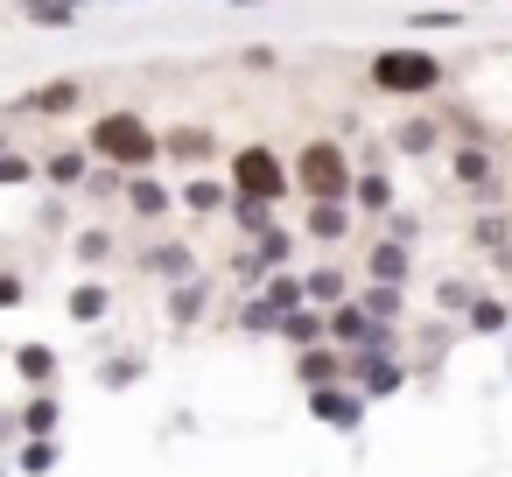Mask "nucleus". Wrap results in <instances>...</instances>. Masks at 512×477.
Wrapping results in <instances>:
<instances>
[{"instance_id":"1","label":"nucleus","mask_w":512,"mask_h":477,"mask_svg":"<svg viewBox=\"0 0 512 477\" xmlns=\"http://www.w3.org/2000/svg\"><path fill=\"white\" fill-rule=\"evenodd\" d=\"M85 148H92V162H106V169H127V176H141V169H155V162H162V134H155L141 113H120V106L92 120Z\"/></svg>"},{"instance_id":"2","label":"nucleus","mask_w":512,"mask_h":477,"mask_svg":"<svg viewBox=\"0 0 512 477\" xmlns=\"http://www.w3.org/2000/svg\"><path fill=\"white\" fill-rule=\"evenodd\" d=\"M442 78H449V64L435 50H414V43H393L365 64V85L386 99H428V92H442Z\"/></svg>"},{"instance_id":"3","label":"nucleus","mask_w":512,"mask_h":477,"mask_svg":"<svg viewBox=\"0 0 512 477\" xmlns=\"http://www.w3.org/2000/svg\"><path fill=\"white\" fill-rule=\"evenodd\" d=\"M288 176H295V190H302L309 204H330V197H351V176H358V169H351L344 141L316 134V141H302V148H295Z\"/></svg>"},{"instance_id":"4","label":"nucleus","mask_w":512,"mask_h":477,"mask_svg":"<svg viewBox=\"0 0 512 477\" xmlns=\"http://www.w3.org/2000/svg\"><path fill=\"white\" fill-rule=\"evenodd\" d=\"M288 162L267 148V141H246V148H232V190L239 197H260V204H281L288 197Z\"/></svg>"},{"instance_id":"5","label":"nucleus","mask_w":512,"mask_h":477,"mask_svg":"<svg viewBox=\"0 0 512 477\" xmlns=\"http://www.w3.org/2000/svg\"><path fill=\"white\" fill-rule=\"evenodd\" d=\"M85 106V85L78 78H50V85H36L15 113H43V120H64V113H78Z\"/></svg>"},{"instance_id":"6","label":"nucleus","mask_w":512,"mask_h":477,"mask_svg":"<svg viewBox=\"0 0 512 477\" xmlns=\"http://www.w3.org/2000/svg\"><path fill=\"white\" fill-rule=\"evenodd\" d=\"M162 155H169V162H183V169H204V162L218 155V134L183 120V127H169V134H162Z\"/></svg>"},{"instance_id":"7","label":"nucleus","mask_w":512,"mask_h":477,"mask_svg":"<svg viewBox=\"0 0 512 477\" xmlns=\"http://www.w3.org/2000/svg\"><path fill=\"white\" fill-rule=\"evenodd\" d=\"M127 211H134V218H169V211H176V190L141 169V176H127Z\"/></svg>"},{"instance_id":"8","label":"nucleus","mask_w":512,"mask_h":477,"mask_svg":"<svg viewBox=\"0 0 512 477\" xmlns=\"http://www.w3.org/2000/svg\"><path fill=\"white\" fill-rule=\"evenodd\" d=\"M351 204H358V211H372V218H393V183H386V169H372V162H365V169L351 176Z\"/></svg>"},{"instance_id":"9","label":"nucleus","mask_w":512,"mask_h":477,"mask_svg":"<svg viewBox=\"0 0 512 477\" xmlns=\"http://www.w3.org/2000/svg\"><path fill=\"white\" fill-rule=\"evenodd\" d=\"M302 232H309V239H323V246H337V239L351 232V197H330V204H309V218H302Z\"/></svg>"},{"instance_id":"10","label":"nucleus","mask_w":512,"mask_h":477,"mask_svg":"<svg viewBox=\"0 0 512 477\" xmlns=\"http://www.w3.org/2000/svg\"><path fill=\"white\" fill-rule=\"evenodd\" d=\"M141 267H148V274H162V281H190V274H197V253H190L183 239H162V246H148V253H141Z\"/></svg>"},{"instance_id":"11","label":"nucleus","mask_w":512,"mask_h":477,"mask_svg":"<svg viewBox=\"0 0 512 477\" xmlns=\"http://www.w3.org/2000/svg\"><path fill=\"white\" fill-rule=\"evenodd\" d=\"M43 176H50L57 190H78V183L92 176V148H85V141H78V148H57V155L43 162Z\"/></svg>"},{"instance_id":"12","label":"nucleus","mask_w":512,"mask_h":477,"mask_svg":"<svg viewBox=\"0 0 512 477\" xmlns=\"http://www.w3.org/2000/svg\"><path fill=\"white\" fill-rule=\"evenodd\" d=\"M274 330H281L288 344H316V337H330V309H288Z\"/></svg>"},{"instance_id":"13","label":"nucleus","mask_w":512,"mask_h":477,"mask_svg":"<svg viewBox=\"0 0 512 477\" xmlns=\"http://www.w3.org/2000/svg\"><path fill=\"white\" fill-rule=\"evenodd\" d=\"M22 8V22H36V29H71L78 22V0H15Z\"/></svg>"},{"instance_id":"14","label":"nucleus","mask_w":512,"mask_h":477,"mask_svg":"<svg viewBox=\"0 0 512 477\" xmlns=\"http://www.w3.org/2000/svg\"><path fill=\"white\" fill-rule=\"evenodd\" d=\"M449 162H456V183L463 190H484L491 183V148H470L463 141V148H449Z\"/></svg>"},{"instance_id":"15","label":"nucleus","mask_w":512,"mask_h":477,"mask_svg":"<svg viewBox=\"0 0 512 477\" xmlns=\"http://www.w3.org/2000/svg\"><path fill=\"white\" fill-rule=\"evenodd\" d=\"M176 204H183V211H197V218H211V211H225V204H232V183H211V176H197V183H190Z\"/></svg>"},{"instance_id":"16","label":"nucleus","mask_w":512,"mask_h":477,"mask_svg":"<svg viewBox=\"0 0 512 477\" xmlns=\"http://www.w3.org/2000/svg\"><path fill=\"white\" fill-rule=\"evenodd\" d=\"M372 281L407 288V239H379V246H372Z\"/></svg>"},{"instance_id":"17","label":"nucleus","mask_w":512,"mask_h":477,"mask_svg":"<svg viewBox=\"0 0 512 477\" xmlns=\"http://www.w3.org/2000/svg\"><path fill=\"white\" fill-rule=\"evenodd\" d=\"M435 141H442V127H435V120H407V127L393 134V148H400V155H428Z\"/></svg>"},{"instance_id":"18","label":"nucleus","mask_w":512,"mask_h":477,"mask_svg":"<svg viewBox=\"0 0 512 477\" xmlns=\"http://www.w3.org/2000/svg\"><path fill=\"white\" fill-rule=\"evenodd\" d=\"M232 218H239V232H253V239H260V232L274 225V204H260V197H239V190H232Z\"/></svg>"},{"instance_id":"19","label":"nucleus","mask_w":512,"mask_h":477,"mask_svg":"<svg viewBox=\"0 0 512 477\" xmlns=\"http://www.w3.org/2000/svg\"><path fill=\"white\" fill-rule=\"evenodd\" d=\"M106 309H113V295H106V288H99V281H85V288H78V295H71V316H78V323H99V316H106Z\"/></svg>"},{"instance_id":"20","label":"nucleus","mask_w":512,"mask_h":477,"mask_svg":"<svg viewBox=\"0 0 512 477\" xmlns=\"http://www.w3.org/2000/svg\"><path fill=\"white\" fill-rule=\"evenodd\" d=\"M365 316H372V323H393V316H400V288H393V281H372V288H365Z\"/></svg>"},{"instance_id":"21","label":"nucleus","mask_w":512,"mask_h":477,"mask_svg":"<svg viewBox=\"0 0 512 477\" xmlns=\"http://www.w3.org/2000/svg\"><path fill=\"white\" fill-rule=\"evenodd\" d=\"M15 365H22V379H36V386H43V379L57 372V351H50V344H22V351H15Z\"/></svg>"},{"instance_id":"22","label":"nucleus","mask_w":512,"mask_h":477,"mask_svg":"<svg viewBox=\"0 0 512 477\" xmlns=\"http://www.w3.org/2000/svg\"><path fill=\"white\" fill-rule=\"evenodd\" d=\"M295 372H302L309 386H330V379L344 372V358H337V351H302V365H295Z\"/></svg>"},{"instance_id":"23","label":"nucleus","mask_w":512,"mask_h":477,"mask_svg":"<svg viewBox=\"0 0 512 477\" xmlns=\"http://www.w3.org/2000/svg\"><path fill=\"white\" fill-rule=\"evenodd\" d=\"M316 414L351 428V421H358V400H351V393H337V386H316Z\"/></svg>"},{"instance_id":"24","label":"nucleus","mask_w":512,"mask_h":477,"mask_svg":"<svg viewBox=\"0 0 512 477\" xmlns=\"http://www.w3.org/2000/svg\"><path fill=\"white\" fill-rule=\"evenodd\" d=\"M253 253H260V267H281V260H288V253H295V232H281V225H267V232H260V246H253Z\"/></svg>"},{"instance_id":"25","label":"nucleus","mask_w":512,"mask_h":477,"mask_svg":"<svg viewBox=\"0 0 512 477\" xmlns=\"http://www.w3.org/2000/svg\"><path fill=\"white\" fill-rule=\"evenodd\" d=\"M267 302H274V309L288 316V309H302V302H309V288H302L295 274H274V281H267Z\"/></svg>"},{"instance_id":"26","label":"nucleus","mask_w":512,"mask_h":477,"mask_svg":"<svg viewBox=\"0 0 512 477\" xmlns=\"http://www.w3.org/2000/svg\"><path fill=\"white\" fill-rule=\"evenodd\" d=\"M302 288H309V302H337V295H344V274H337V267H316Z\"/></svg>"},{"instance_id":"27","label":"nucleus","mask_w":512,"mask_h":477,"mask_svg":"<svg viewBox=\"0 0 512 477\" xmlns=\"http://www.w3.org/2000/svg\"><path fill=\"white\" fill-rule=\"evenodd\" d=\"M29 176H36V162H29V155L0 148V183H29Z\"/></svg>"},{"instance_id":"28","label":"nucleus","mask_w":512,"mask_h":477,"mask_svg":"<svg viewBox=\"0 0 512 477\" xmlns=\"http://www.w3.org/2000/svg\"><path fill=\"white\" fill-rule=\"evenodd\" d=\"M106 253H113V232H78V260H92V267H99Z\"/></svg>"},{"instance_id":"29","label":"nucleus","mask_w":512,"mask_h":477,"mask_svg":"<svg viewBox=\"0 0 512 477\" xmlns=\"http://www.w3.org/2000/svg\"><path fill=\"white\" fill-rule=\"evenodd\" d=\"M358 372H365V386H372V393H393V386H400V372H393V365H379V358H372V365H358Z\"/></svg>"},{"instance_id":"30","label":"nucleus","mask_w":512,"mask_h":477,"mask_svg":"<svg viewBox=\"0 0 512 477\" xmlns=\"http://www.w3.org/2000/svg\"><path fill=\"white\" fill-rule=\"evenodd\" d=\"M414 29H456V8H421V15H407Z\"/></svg>"},{"instance_id":"31","label":"nucleus","mask_w":512,"mask_h":477,"mask_svg":"<svg viewBox=\"0 0 512 477\" xmlns=\"http://www.w3.org/2000/svg\"><path fill=\"white\" fill-rule=\"evenodd\" d=\"M470 323H477V330H505V309H498V302H470Z\"/></svg>"},{"instance_id":"32","label":"nucleus","mask_w":512,"mask_h":477,"mask_svg":"<svg viewBox=\"0 0 512 477\" xmlns=\"http://www.w3.org/2000/svg\"><path fill=\"white\" fill-rule=\"evenodd\" d=\"M15 302H22V274L0 267V309H15Z\"/></svg>"},{"instance_id":"33","label":"nucleus","mask_w":512,"mask_h":477,"mask_svg":"<svg viewBox=\"0 0 512 477\" xmlns=\"http://www.w3.org/2000/svg\"><path fill=\"white\" fill-rule=\"evenodd\" d=\"M232 8H267V0H232Z\"/></svg>"},{"instance_id":"34","label":"nucleus","mask_w":512,"mask_h":477,"mask_svg":"<svg viewBox=\"0 0 512 477\" xmlns=\"http://www.w3.org/2000/svg\"><path fill=\"white\" fill-rule=\"evenodd\" d=\"M0 148H8V141H0Z\"/></svg>"}]
</instances>
